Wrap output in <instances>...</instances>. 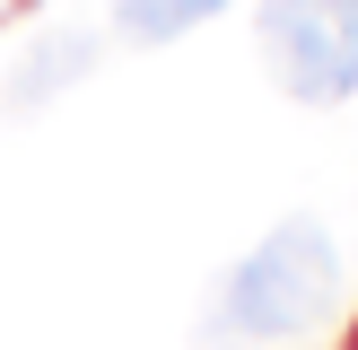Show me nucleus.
<instances>
[{
    "instance_id": "f257e3e1",
    "label": "nucleus",
    "mask_w": 358,
    "mask_h": 350,
    "mask_svg": "<svg viewBox=\"0 0 358 350\" xmlns=\"http://www.w3.org/2000/svg\"><path fill=\"white\" fill-rule=\"evenodd\" d=\"M341 298V254L315 219H289L236 262L227 280V332H254V342H280V332H306L315 315Z\"/></svg>"
},
{
    "instance_id": "f03ea898",
    "label": "nucleus",
    "mask_w": 358,
    "mask_h": 350,
    "mask_svg": "<svg viewBox=\"0 0 358 350\" xmlns=\"http://www.w3.org/2000/svg\"><path fill=\"white\" fill-rule=\"evenodd\" d=\"M262 52L297 105L358 97V0H262Z\"/></svg>"
},
{
    "instance_id": "7ed1b4c3",
    "label": "nucleus",
    "mask_w": 358,
    "mask_h": 350,
    "mask_svg": "<svg viewBox=\"0 0 358 350\" xmlns=\"http://www.w3.org/2000/svg\"><path fill=\"white\" fill-rule=\"evenodd\" d=\"M227 0H114V27L140 35V44H166V35L201 27V18H219Z\"/></svg>"
},
{
    "instance_id": "20e7f679",
    "label": "nucleus",
    "mask_w": 358,
    "mask_h": 350,
    "mask_svg": "<svg viewBox=\"0 0 358 350\" xmlns=\"http://www.w3.org/2000/svg\"><path fill=\"white\" fill-rule=\"evenodd\" d=\"M87 62H96V44H87V35H52V44H35V52H27V79H17L9 97H17V105H35L44 88H70Z\"/></svg>"
}]
</instances>
